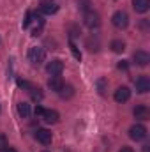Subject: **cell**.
<instances>
[{
    "label": "cell",
    "mask_w": 150,
    "mask_h": 152,
    "mask_svg": "<svg viewBox=\"0 0 150 152\" xmlns=\"http://www.w3.org/2000/svg\"><path fill=\"white\" fill-rule=\"evenodd\" d=\"M36 140H37L39 143H42V145H50L51 140H53L51 131H48V129H37L36 131Z\"/></svg>",
    "instance_id": "cell-10"
},
{
    "label": "cell",
    "mask_w": 150,
    "mask_h": 152,
    "mask_svg": "<svg viewBox=\"0 0 150 152\" xmlns=\"http://www.w3.org/2000/svg\"><path fill=\"white\" fill-rule=\"evenodd\" d=\"M134 85H136V92H140V94H147L150 90V80L149 76H138L136 80H134Z\"/></svg>",
    "instance_id": "cell-6"
},
{
    "label": "cell",
    "mask_w": 150,
    "mask_h": 152,
    "mask_svg": "<svg viewBox=\"0 0 150 152\" xmlns=\"http://www.w3.org/2000/svg\"><path fill=\"white\" fill-rule=\"evenodd\" d=\"M106 88H108V80L106 78H99L97 80V90L101 96H106Z\"/></svg>",
    "instance_id": "cell-19"
},
{
    "label": "cell",
    "mask_w": 150,
    "mask_h": 152,
    "mask_svg": "<svg viewBox=\"0 0 150 152\" xmlns=\"http://www.w3.org/2000/svg\"><path fill=\"white\" fill-rule=\"evenodd\" d=\"M147 134H149V131L143 124H134L129 127V138L134 142H143L147 138Z\"/></svg>",
    "instance_id": "cell-1"
},
{
    "label": "cell",
    "mask_w": 150,
    "mask_h": 152,
    "mask_svg": "<svg viewBox=\"0 0 150 152\" xmlns=\"http://www.w3.org/2000/svg\"><path fill=\"white\" fill-rule=\"evenodd\" d=\"M133 60H134V64H136V66L145 67V66L150 62V55L147 53V51H143V50H138V51H134Z\"/></svg>",
    "instance_id": "cell-8"
},
{
    "label": "cell",
    "mask_w": 150,
    "mask_h": 152,
    "mask_svg": "<svg viewBox=\"0 0 150 152\" xmlns=\"http://www.w3.org/2000/svg\"><path fill=\"white\" fill-rule=\"evenodd\" d=\"M5 147H7V138H5V134L0 133V151H4Z\"/></svg>",
    "instance_id": "cell-25"
},
{
    "label": "cell",
    "mask_w": 150,
    "mask_h": 152,
    "mask_svg": "<svg viewBox=\"0 0 150 152\" xmlns=\"http://www.w3.org/2000/svg\"><path fill=\"white\" fill-rule=\"evenodd\" d=\"M46 71L51 76H60L62 71H64V62L60 58H53V60H50L46 64Z\"/></svg>",
    "instance_id": "cell-5"
},
{
    "label": "cell",
    "mask_w": 150,
    "mask_h": 152,
    "mask_svg": "<svg viewBox=\"0 0 150 152\" xmlns=\"http://www.w3.org/2000/svg\"><path fill=\"white\" fill-rule=\"evenodd\" d=\"M44 57H46V53H44V50L41 46H32L28 50V60L34 66H39L41 62H44Z\"/></svg>",
    "instance_id": "cell-3"
},
{
    "label": "cell",
    "mask_w": 150,
    "mask_h": 152,
    "mask_svg": "<svg viewBox=\"0 0 150 152\" xmlns=\"http://www.w3.org/2000/svg\"><path fill=\"white\" fill-rule=\"evenodd\" d=\"M113 97H115L117 103H125V101H129V97H131V88L125 87V85H124V87H118V88L115 90Z\"/></svg>",
    "instance_id": "cell-7"
},
{
    "label": "cell",
    "mask_w": 150,
    "mask_h": 152,
    "mask_svg": "<svg viewBox=\"0 0 150 152\" xmlns=\"http://www.w3.org/2000/svg\"><path fill=\"white\" fill-rule=\"evenodd\" d=\"M42 112H44V108H42L41 104H37V106H36V110H34V113H36V117H41V115H42Z\"/></svg>",
    "instance_id": "cell-26"
},
{
    "label": "cell",
    "mask_w": 150,
    "mask_h": 152,
    "mask_svg": "<svg viewBox=\"0 0 150 152\" xmlns=\"http://www.w3.org/2000/svg\"><path fill=\"white\" fill-rule=\"evenodd\" d=\"M118 152H134V151H133L131 147H122V149H120Z\"/></svg>",
    "instance_id": "cell-27"
},
{
    "label": "cell",
    "mask_w": 150,
    "mask_h": 152,
    "mask_svg": "<svg viewBox=\"0 0 150 152\" xmlns=\"http://www.w3.org/2000/svg\"><path fill=\"white\" fill-rule=\"evenodd\" d=\"M18 87H21V88H30L32 85H30L27 80H21V78H18Z\"/></svg>",
    "instance_id": "cell-24"
},
{
    "label": "cell",
    "mask_w": 150,
    "mask_h": 152,
    "mask_svg": "<svg viewBox=\"0 0 150 152\" xmlns=\"http://www.w3.org/2000/svg\"><path fill=\"white\" fill-rule=\"evenodd\" d=\"M41 117H42V120H44L46 124H57V122L60 120V115H58L57 110H44Z\"/></svg>",
    "instance_id": "cell-11"
},
{
    "label": "cell",
    "mask_w": 150,
    "mask_h": 152,
    "mask_svg": "<svg viewBox=\"0 0 150 152\" xmlns=\"http://www.w3.org/2000/svg\"><path fill=\"white\" fill-rule=\"evenodd\" d=\"M110 48H111V51H115V53H122V51H125V42L120 41V39H115V41H111Z\"/></svg>",
    "instance_id": "cell-17"
},
{
    "label": "cell",
    "mask_w": 150,
    "mask_h": 152,
    "mask_svg": "<svg viewBox=\"0 0 150 152\" xmlns=\"http://www.w3.org/2000/svg\"><path fill=\"white\" fill-rule=\"evenodd\" d=\"M28 92H30V97H32L36 103H39V101L42 99V90H41L39 87H30V88H28Z\"/></svg>",
    "instance_id": "cell-18"
},
{
    "label": "cell",
    "mask_w": 150,
    "mask_h": 152,
    "mask_svg": "<svg viewBox=\"0 0 150 152\" xmlns=\"http://www.w3.org/2000/svg\"><path fill=\"white\" fill-rule=\"evenodd\" d=\"M32 21H34V16H32V11H27V16H25V20H23V23H21V27H23V28H28Z\"/></svg>",
    "instance_id": "cell-21"
},
{
    "label": "cell",
    "mask_w": 150,
    "mask_h": 152,
    "mask_svg": "<svg viewBox=\"0 0 150 152\" xmlns=\"http://www.w3.org/2000/svg\"><path fill=\"white\" fill-rule=\"evenodd\" d=\"M64 85H66V83H64V80H62L60 76H51V78L48 80V87H50L53 92H60Z\"/></svg>",
    "instance_id": "cell-12"
},
{
    "label": "cell",
    "mask_w": 150,
    "mask_h": 152,
    "mask_svg": "<svg viewBox=\"0 0 150 152\" xmlns=\"http://www.w3.org/2000/svg\"><path fill=\"white\" fill-rule=\"evenodd\" d=\"M92 4H90V0H78V9L79 11H83V12H88V11H92V7H90Z\"/></svg>",
    "instance_id": "cell-20"
},
{
    "label": "cell",
    "mask_w": 150,
    "mask_h": 152,
    "mask_svg": "<svg viewBox=\"0 0 150 152\" xmlns=\"http://www.w3.org/2000/svg\"><path fill=\"white\" fill-rule=\"evenodd\" d=\"M18 115H20L21 118H28V117H30V104L25 103V101L18 103Z\"/></svg>",
    "instance_id": "cell-15"
},
{
    "label": "cell",
    "mask_w": 150,
    "mask_h": 152,
    "mask_svg": "<svg viewBox=\"0 0 150 152\" xmlns=\"http://www.w3.org/2000/svg\"><path fill=\"white\" fill-rule=\"evenodd\" d=\"M117 67H118L120 71H127V69H129V62H127V60H120V62L117 64Z\"/></svg>",
    "instance_id": "cell-23"
},
{
    "label": "cell",
    "mask_w": 150,
    "mask_h": 152,
    "mask_svg": "<svg viewBox=\"0 0 150 152\" xmlns=\"http://www.w3.org/2000/svg\"><path fill=\"white\" fill-rule=\"evenodd\" d=\"M133 7L136 12H147L150 9V0H133Z\"/></svg>",
    "instance_id": "cell-13"
},
{
    "label": "cell",
    "mask_w": 150,
    "mask_h": 152,
    "mask_svg": "<svg viewBox=\"0 0 150 152\" xmlns=\"http://www.w3.org/2000/svg\"><path fill=\"white\" fill-rule=\"evenodd\" d=\"M58 94H60V97H62V99H69V97H73V96H74V87H73V85H64V87H62V90H60Z\"/></svg>",
    "instance_id": "cell-16"
},
{
    "label": "cell",
    "mask_w": 150,
    "mask_h": 152,
    "mask_svg": "<svg viewBox=\"0 0 150 152\" xmlns=\"http://www.w3.org/2000/svg\"><path fill=\"white\" fill-rule=\"evenodd\" d=\"M69 48H71V51H73V55H74L76 58H78V60H81V53H79V50H78V46H76V44L73 42V41L69 42Z\"/></svg>",
    "instance_id": "cell-22"
},
{
    "label": "cell",
    "mask_w": 150,
    "mask_h": 152,
    "mask_svg": "<svg viewBox=\"0 0 150 152\" xmlns=\"http://www.w3.org/2000/svg\"><path fill=\"white\" fill-rule=\"evenodd\" d=\"M2 152H18V151H16V149H12V147H5Z\"/></svg>",
    "instance_id": "cell-28"
},
{
    "label": "cell",
    "mask_w": 150,
    "mask_h": 152,
    "mask_svg": "<svg viewBox=\"0 0 150 152\" xmlns=\"http://www.w3.org/2000/svg\"><path fill=\"white\" fill-rule=\"evenodd\" d=\"M85 25H87V28H90V30L99 28V25H101V16H99L95 11L85 12Z\"/></svg>",
    "instance_id": "cell-4"
},
{
    "label": "cell",
    "mask_w": 150,
    "mask_h": 152,
    "mask_svg": "<svg viewBox=\"0 0 150 152\" xmlns=\"http://www.w3.org/2000/svg\"><path fill=\"white\" fill-rule=\"evenodd\" d=\"M42 14H55L57 11H58V5L57 4H53V2H44V4H41V9H39Z\"/></svg>",
    "instance_id": "cell-14"
},
{
    "label": "cell",
    "mask_w": 150,
    "mask_h": 152,
    "mask_svg": "<svg viewBox=\"0 0 150 152\" xmlns=\"http://www.w3.org/2000/svg\"><path fill=\"white\" fill-rule=\"evenodd\" d=\"M111 23L117 28H120V30L127 28V25H129V16H127V12H125V11H117L111 16Z\"/></svg>",
    "instance_id": "cell-2"
},
{
    "label": "cell",
    "mask_w": 150,
    "mask_h": 152,
    "mask_svg": "<svg viewBox=\"0 0 150 152\" xmlns=\"http://www.w3.org/2000/svg\"><path fill=\"white\" fill-rule=\"evenodd\" d=\"M133 115H134V118H138V120H147L150 117V110H149L147 104H136L134 110H133Z\"/></svg>",
    "instance_id": "cell-9"
}]
</instances>
